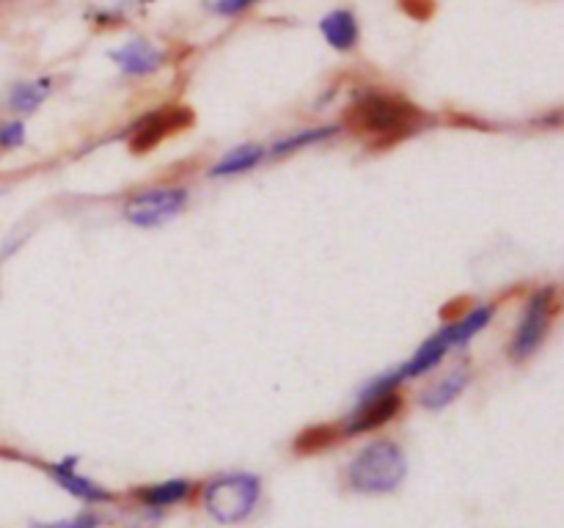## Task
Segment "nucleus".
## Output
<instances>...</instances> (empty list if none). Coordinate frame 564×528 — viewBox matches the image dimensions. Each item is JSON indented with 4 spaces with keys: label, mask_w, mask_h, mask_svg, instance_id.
<instances>
[{
    "label": "nucleus",
    "mask_w": 564,
    "mask_h": 528,
    "mask_svg": "<svg viewBox=\"0 0 564 528\" xmlns=\"http://www.w3.org/2000/svg\"><path fill=\"white\" fill-rule=\"evenodd\" d=\"M320 33L325 36V42L339 53L355 50V44L361 39V28H358V20L350 9H336L331 14H325L320 20Z\"/></svg>",
    "instance_id": "6e6552de"
},
{
    "label": "nucleus",
    "mask_w": 564,
    "mask_h": 528,
    "mask_svg": "<svg viewBox=\"0 0 564 528\" xmlns=\"http://www.w3.org/2000/svg\"><path fill=\"white\" fill-rule=\"evenodd\" d=\"M267 154V146L265 143H243V146H237L232 152H226L218 160V163L212 165L207 174L215 176V179H223V176H237V174H245V171H251L256 165L265 160Z\"/></svg>",
    "instance_id": "9b49d317"
},
{
    "label": "nucleus",
    "mask_w": 564,
    "mask_h": 528,
    "mask_svg": "<svg viewBox=\"0 0 564 528\" xmlns=\"http://www.w3.org/2000/svg\"><path fill=\"white\" fill-rule=\"evenodd\" d=\"M465 385H468V369H465V366H457V369H452L449 374H443L438 383H432L430 388L421 391V407H427V410H443V407H449L457 396L463 394Z\"/></svg>",
    "instance_id": "9d476101"
},
{
    "label": "nucleus",
    "mask_w": 564,
    "mask_h": 528,
    "mask_svg": "<svg viewBox=\"0 0 564 528\" xmlns=\"http://www.w3.org/2000/svg\"><path fill=\"white\" fill-rule=\"evenodd\" d=\"M75 465H78V457H67V460H61L58 465H47V473H50L64 490L78 495L83 501H111V493L102 490L100 484H94L91 479H86V476H80V473L75 471Z\"/></svg>",
    "instance_id": "1a4fd4ad"
},
{
    "label": "nucleus",
    "mask_w": 564,
    "mask_h": 528,
    "mask_svg": "<svg viewBox=\"0 0 564 528\" xmlns=\"http://www.w3.org/2000/svg\"><path fill=\"white\" fill-rule=\"evenodd\" d=\"M402 399L397 391H388V394H375V396H361L355 410L347 416V421L342 424L344 435H364L372 429L383 427L391 418L397 416Z\"/></svg>",
    "instance_id": "423d86ee"
},
{
    "label": "nucleus",
    "mask_w": 564,
    "mask_h": 528,
    "mask_svg": "<svg viewBox=\"0 0 564 528\" xmlns=\"http://www.w3.org/2000/svg\"><path fill=\"white\" fill-rule=\"evenodd\" d=\"M138 498L144 501L146 506H174L179 501H185L190 495V482L185 479H171V482H160V484H152V487H141L138 490Z\"/></svg>",
    "instance_id": "4468645a"
},
{
    "label": "nucleus",
    "mask_w": 564,
    "mask_h": 528,
    "mask_svg": "<svg viewBox=\"0 0 564 528\" xmlns=\"http://www.w3.org/2000/svg\"><path fill=\"white\" fill-rule=\"evenodd\" d=\"M97 526H100L97 515L83 512V515L69 517V520H58V523H34L31 528H97Z\"/></svg>",
    "instance_id": "f3484780"
},
{
    "label": "nucleus",
    "mask_w": 564,
    "mask_h": 528,
    "mask_svg": "<svg viewBox=\"0 0 564 528\" xmlns=\"http://www.w3.org/2000/svg\"><path fill=\"white\" fill-rule=\"evenodd\" d=\"M188 201L190 193L185 187H152L124 204V218L138 229H157L168 220L179 218Z\"/></svg>",
    "instance_id": "39448f33"
},
{
    "label": "nucleus",
    "mask_w": 564,
    "mask_h": 528,
    "mask_svg": "<svg viewBox=\"0 0 564 528\" xmlns=\"http://www.w3.org/2000/svg\"><path fill=\"white\" fill-rule=\"evenodd\" d=\"M553 303H556V289L553 286L537 289L526 300L518 328H515L512 341H509V358L512 361H526V358H531L534 352L540 350L542 339H545V333L551 328L553 311H556Z\"/></svg>",
    "instance_id": "20e7f679"
},
{
    "label": "nucleus",
    "mask_w": 564,
    "mask_h": 528,
    "mask_svg": "<svg viewBox=\"0 0 564 528\" xmlns=\"http://www.w3.org/2000/svg\"><path fill=\"white\" fill-rule=\"evenodd\" d=\"M50 88L53 83L47 77H39V80H28V83H20V86L12 88V97H9V108L14 113H34L47 97H50Z\"/></svg>",
    "instance_id": "ddd939ff"
},
{
    "label": "nucleus",
    "mask_w": 564,
    "mask_h": 528,
    "mask_svg": "<svg viewBox=\"0 0 564 528\" xmlns=\"http://www.w3.org/2000/svg\"><path fill=\"white\" fill-rule=\"evenodd\" d=\"M336 132H339L336 124H325V127H314V130H303V132H295V135H287V138H278V141H273L267 146L265 160H281V157L300 152V149H306V146L328 141V138L336 135Z\"/></svg>",
    "instance_id": "f8f14e48"
},
{
    "label": "nucleus",
    "mask_w": 564,
    "mask_h": 528,
    "mask_svg": "<svg viewBox=\"0 0 564 528\" xmlns=\"http://www.w3.org/2000/svg\"><path fill=\"white\" fill-rule=\"evenodd\" d=\"M25 143V121L12 119L0 124V149H17Z\"/></svg>",
    "instance_id": "dca6fc26"
},
{
    "label": "nucleus",
    "mask_w": 564,
    "mask_h": 528,
    "mask_svg": "<svg viewBox=\"0 0 564 528\" xmlns=\"http://www.w3.org/2000/svg\"><path fill=\"white\" fill-rule=\"evenodd\" d=\"M421 113L408 102L391 97V94H375V91H366L361 97L355 99L353 105V121L364 132L372 135H402L405 130H410V124L419 119Z\"/></svg>",
    "instance_id": "7ed1b4c3"
},
{
    "label": "nucleus",
    "mask_w": 564,
    "mask_h": 528,
    "mask_svg": "<svg viewBox=\"0 0 564 528\" xmlns=\"http://www.w3.org/2000/svg\"><path fill=\"white\" fill-rule=\"evenodd\" d=\"M259 0H215L210 9L215 14H221V17H234V14H243L245 9H251L256 6Z\"/></svg>",
    "instance_id": "a211bd4d"
},
{
    "label": "nucleus",
    "mask_w": 564,
    "mask_h": 528,
    "mask_svg": "<svg viewBox=\"0 0 564 528\" xmlns=\"http://www.w3.org/2000/svg\"><path fill=\"white\" fill-rule=\"evenodd\" d=\"M405 476H408V460L394 440L369 443L347 465V484L355 493H394L405 482Z\"/></svg>",
    "instance_id": "f257e3e1"
},
{
    "label": "nucleus",
    "mask_w": 564,
    "mask_h": 528,
    "mask_svg": "<svg viewBox=\"0 0 564 528\" xmlns=\"http://www.w3.org/2000/svg\"><path fill=\"white\" fill-rule=\"evenodd\" d=\"M490 319H493V306H476V308H471L465 317H460L457 322H452L454 350L465 347L468 341L474 339L476 333H482V330L490 325Z\"/></svg>",
    "instance_id": "2eb2a0df"
},
{
    "label": "nucleus",
    "mask_w": 564,
    "mask_h": 528,
    "mask_svg": "<svg viewBox=\"0 0 564 528\" xmlns=\"http://www.w3.org/2000/svg\"><path fill=\"white\" fill-rule=\"evenodd\" d=\"M262 482L254 473H221L204 487V509L210 512L218 523L232 526L243 523L259 504Z\"/></svg>",
    "instance_id": "f03ea898"
},
{
    "label": "nucleus",
    "mask_w": 564,
    "mask_h": 528,
    "mask_svg": "<svg viewBox=\"0 0 564 528\" xmlns=\"http://www.w3.org/2000/svg\"><path fill=\"white\" fill-rule=\"evenodd\" d=\"M113 64L119 66V72L127 77H146L155 75L160 66L166 64V53L157 50L155 44L146 42V39H133V42L122 44L111 50Z\"/></svg>",
    "instance_id": "0eeeda50"
}]
</instances>
